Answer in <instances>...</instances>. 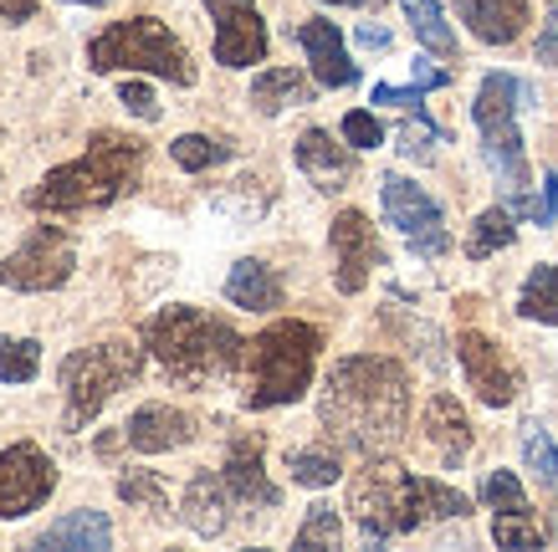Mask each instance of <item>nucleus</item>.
Listing matches in <instances>:
<instances>
[{"label": "nucleus", "mask_w": 558, "mask_h": 552, "mask_svg": "<svg viewBox=\"0 0 558 552\" xmlns=\"http://www.w3.org/2000/svg\"><path fill=\"white\" fill-rule=\"evenodd\" d=\"M523 461H527V470H538V481L554 491L558 486V445L543 436L538 425H523Z\"/></svg>", "instance_id": "obj_34"}, {"label": "nucleus", "mask_w": 558, "mask_h": 552, "mask_svg": "<svg viewBox=\"0 0 558 552\" xmlns=\"http://www.w3.org/2000/svg\"><path fill=\"white\" fill-rule=\"evenodd\" d=\"M292 159H298V169L318 184L323 195H339L343 184L354 180V169H359L354 154L343 149V144H333V134H323V128H307V134L298 138Z\"/></svg>", "instance_id": "obj_19"}, {"label": "nucleus", "mask_w": 558, "mask_h": 552, "mask_svg": "<svg viewBox=\"0 0 558 552\" xmlns=\"http://www.w3.org/2000/svg\"><path fill=\"white\" fill-rule=\"evenodd\" d=\"M36 16V0H0V21L5 26H21V21Z\"/></svg>", "instance_id": "obj_42"}, {"label": "nucleus", "mask_w": 558, "mask_h": 552, "mask_svg": "<svg viewBox=\"0 0 558 552\" xmlns=\"http://www.w3.org/2000/svg\"><path fill=\"white\" fill-rule=\"evenodd\" d=\"M288 470H292V481L298 486H333L343 476V466H339V455L333 451H292Z\"/></svg>", "instance_id": "obj_30"}, {"label": "nucleus", "mask_w": 558, "mask_h": 552, "mask_svg": "<svg viewBox=\"0 0 558 552\" xmlns=\"http://www.w3.org/2000/svg\"><path fill=\"white\" fill-rule=\"evenodd\" d=\"M349 512H354L364 542H389V537H405L425 522H451L466 517L472 502L461 496L457 486L425 481V476H410L405 466L395 461H379V455H364V470L349 486Z\"/></svg>", "instance_id": "obj_2"}, {"label": "nucleus", "mask_w": 558, "mask_h": 552, "mask_svg": "<svg viewBox=\"0 0 558 552\" xmlns=\"http://www.w3.org/2000/svg\"><path fill=\"white\" fill-rule=\"evenodd\" d=\"M446 128H436V123H430V118H421V108H415V118H405V123H400V154H405V159H430V149H436V144H446Z\"/></svg>", "instance_id": "obj_35"}, {"label": "nucleus", "mask_w": 558, "mask_h": 552, "mask_svg": "<svg viewBox=\"0 0 558 552\" xmlns=\"http://www.w3.org/2000/svg\"><path fill=\"white\" fill-rule=\"evenodd\" d=\"M36 373H41V343L0 333V384H32Z\"/></svg>", "instance_id": "obj_29"}, {"label": "nucleus", "mask_w": 558, "mask_h": 552, "mask_svg": "<svg viewBox=\"0 0 558 552\" xmlns=\"http://www.w3.org/2000/svg\"><path fill=\"white\" fill-rule=\"evenodd\" d=\"M36 548L51 552H108L113 548V527L102 512H68L62 522H51L47 532L36 537Z\"/></svg>", "instance_id": "obj_22"}, {"label": "nucleus", "mask_w": 558, "mask_h": 552, "mask_svg": "<svg viewBox=\"0 0 558 552\" xmlns=\"http://www.w3.org/2000/svg\"><path fill=\"white\" fill-rule=\"evenodd\" d=\"M298 41H303L307 62H313V77L318 87H354L359 83V68L349 62V51H343V32L333 21H303L298 26Z\"/></svg>", "instance_id": "obj_16"}, {"label": "nucleus", "mask_w": 558, "mask_h": 552, "mask_svg": "<svg viewBox=\"0 0 558 552\" xmlns=\"http://www.w3.org/2000/svg\"><path fill=\"white\" fill-rule=\"evenodd\" d=\"M318 415L343 451L359 455L395 451L410 425V373L395 358H379V353L339 358L328 368Z\"/></svg>", "instance_id": "obj_1"}, {"label": "nucleus", "mask_w": 558, "mask_h": 552, "mask_svg": "<svg viewBox=\"0 0 558 552\" xmlns=\"http://www.w3.org/2000/svg\"><path fill=\"white\" fill-rule=\"evenodd\" d=\"M231 154H236V144H231V138H210V134H180V138L170 144V159H174L180 169H190V174L226 164Z\"/></svg>", "instance_id": "obj_28"}, {"label": "nucleus", "mask_w": 558, "mask_h": 552, "mask_svg": "<svg viewBox=\"0 0 558 552\" xmlns=\"http://www.w3.org/2000/svg\"><path fill=\"white\" fill-rule=\"evenodd\" d=\"M512 241H518L512 210H508V205H492V210H482V216L472 220V235H466V256H472V261H487L492 252H508Z\"/></svg>", "instance_id": "obj_27"}, {"label": "nucleus", "mask_w": 558, "mask_h": 552, "mask_svg": "<svg viewBox=\"0 0 558 552\" xmlns=\"http://www.w3.org/2000/svg\"><path fill=\"white\" fill-rule=\"evenodd\" d=\"M144 348L159 358V368L180 384H210L226 379L246 358V343L231 322L210 318L201 307H165L144 322Z\"/></svg>", "instance_id": "obj_4"}, {"label": "nucleus", "mask_w": 558, "mask_h": 552, "mask_svg": "<svg viewBox=\"0 0 558 552\" xmlns=\"http://www.w3.org/2000/svg\"><path fill=\"white\" fill-rule=\"evenodd\" d=\"M400 11H405L410 32L421 36L425 51H436V57H457V32L446 26V11H440L436 0H400Z\"/></svg>", "instance_id": "obj_25"}, {"label": "nucleus", "mask_w": 558, "mask_h": 552, "mask_svg": "<svg viewBox=\"0 0 558 552\" xmlns=\"http://www.w3.org/2000/svg\"><path fill=\"white\" fill-rule=\"evenodd\" d=\"M119 102H123V108H129L134 118H144V123H154V118H159V102H154V93H149L144 83H123V87H119Z\"/></svg>", "instance_id": "obj_39"}, {"label": "nucleus", "mask_w": 558, "mask_h": 552, "mask_svg": "<svg viewBox=\"0 0 558 552\" xmlns=\"http://www.w3.org/2000/svg\"><path fill=\"white\" fill-rule=\"evenodd\" d=\"M318 348L323 333L313 322H271L246 343V373H252V389H246V409H277V404L303 400L307 384H313V368H318Z\"/></svg>", "instance_id": "obj_5"}, {"label": "nucleus", "mask_w": 558, "mask_h": 552, "mask_svg": "<svg viewBox=\"0 0 558 552\" xmlns=\"http://www.w3.org/2000/svg\"><path fill=\"white\" fill-rule=\"evenodd\" d=\"M323 5H379V0H323Z\"/></svg>", "instance_id": "obj_44"}, {"label": "nucleus", "mask_w": 558, "mask_h": 552, "mask_svg": "<svg viewBox=\"0 0 558 552\" xmlns=\"http://www.w3.org/2000/svg\"><path fill=\"white\" fill-rule=\"evenodd\" d=\"M57 486V466L47 451H36L32 440L5 445L0 451V522H16L51 496Z\"/></svg>", "instance_id": "obj_11"}, {"label": "nucleus", "mask_w": 558, "mask_h": 552, "mask_svg": "<svg viewBox=\"0 0 558 552\" xmlns=\"http://www.w3.org/2000/svg\"><path fill=\"white\" fill-rule=\"evenodd\" d=\"M457 358H461V368H466V384L476 389L482 404L502 409V404L518 400V368H512V358L497 348L487 333H461Z\"/></svg>", "instance_id": "obj_14"}, {"label": "nucleus", "mask_w": 558, "mask_h": 552, "mask_svg": "<svg viewBox=\"0 0 558 552\" xmlns=\"http://www.w3.org/2000/svg\"><path fill=\"white\" fill-rule=\"evenodd\" d=\"M119 496L129 506H144V512H165V506H170V491H165V481H159L154 470H129V476H119Z\"/></svg>", "instance_id": "obj_32"}, {"label": "nucleus", "mask_w": 558, "mask_h": 552, "mask_svg": "<svg viewBox=\"0 0 558 552\" xmlns=\"http://www.w3.org/2000/svg\"><path fill=\"white\" fill-rule=\"evenodd\" d=\"M138 159H144V144H138V138L102 128V134H93V144H87L83 159L51 169L47 180L26 195V205H32V210H47V216L102 210V205L119 200L123 189H134Z\"/></svg>", "instance_id": "obj_3"}, {"label": "nucleus", "mask_w": 558, "mask_h": 552, "mask_svg": "<svg viewBox=\"0 0 558 552\" xmlns=\"http://www.w3.org/2000/svg\"><path fill=\"white\" fill-rule=\"evenodd\" d=\"M425 93H430V87H421V83H410V87L379 83V87H374V102H395V108H421Z\"/></svg>", "instance_id": "obj_40"}, {"label": "nucleus", "mask_w": 558, "mask_h": 552, "mask_svg": "<svg viewBox=\"0 0 558 552\" xmlns=\"http://www.w3.org/2000/svg\"><path fill=\"white\" fill-rule=\"evenodd\" d=\"M343 144H354V149H379L385 144V128H379V118L354 108V113H343Z\"/></svg>", "instance_id": "obj_37"}, {"label": "nucleus", "mask_w": 558, "mask_h": 552, "mask_svg": "<svg viewBox=\"0 0 558 552\" xmlns=\"http://www.w3.org/2000/svg\"><path fill=\"white\" fill-rule=\"evenodd\" d=\"M298 102H313V83H307L298 68H271L252 83V108L256 113L277 118L282 108H298Z\"/></svg>", "instance_id": "obj_24"}, {"label": "nucleus", "mask_w": 558, "mask_h": 552, "mask_svg": "<svg viewBox=\"0 0 558 552\" xmlns=\"http://www.w3.org/2000/svg\"><path fill=\"white\" fill-rule=\"evenodd\" d=\"M226 297L236 302V307H252V312H271V307H282V282H277V271L267 261L246 256L226 277Z\"/></svg>", "instance_id": "obj_23"}, {"label": "nucleus", "mask_w": 558, "mask_h": 552, "mask_svg": "<svg viewBox=\"0 0 558 552\" xmlns=\"http://www.w3.org/2000/svg\"><path fill=\"white\" fill-rule=\"evenodd\" d=\"M379 205H385V220L405 235L415 256H446L451 252L446 216H440V205L425 195L421 184H410L405 174H385V180H379Z\"/></svg>", "instance_id": "obj_10"}, {"label": "nucleus", "mask_w": 558, "mask_h": 552, "mask_svg": "<svg viewBox=\"0 0 558 552\" xmlns=\"http://www.w3.org/2000/svg\"><path fill=\"white\" fill-rule=\"evenodd\" d=\"M425 440L440 451L446 466H457L461 455L472 451V419H466V409L451 394H436V400L425 404Z\"/></svg>", "instance_id": "obj_21"}, {"label": "nucleus", "mask_w": 558, "mask_h": 552, "mask_svg": "<svg viewBox=\"0 0 558 552\" xmlns=\"http://www.w3.org/2000/svg\"><path fill=\"white\" fill-rule=\"evenodd\" d=\"M523 220H533V225H554V220H558V174H554V169L543 174L538 195L523 205Z\"/></svg>", "instance_id": "obj_38"}, {"label": "nucleus", "mask_w": 558, "mask_h": 552, "mask_svg": "<svg viewBox=\"0 0 558 552\" xmlns=\"http://www.w3.org/2000/svg\"><path fill=\"white\" fill-rule=\"evenodd\" d=\"M518 312L527 322H558V261H543V267L527 271L523 292H518Z\"/></svg>", "instance_id": "obj_26"}, {"label": "nucleus", "mask_w": 558, "mask_h": 552, "mask_svg": "<svg viewBox=\"0 0 558 552\" xmlns=\"http://www.w3.org/2000/svg\"><path fill=\"white\" fill-rule=\"evenodd\" d=\"M87 68L98 72H149L165 77L174 87L195 83V62L180 47V36L165 26L159 16H134V21H113L108 32H98L87 41Z\"/></svg>", "instance_id": "obj_7"}, {"label": "nucleus", "mask_w": 558, "mask_h": 552, "mask_svg": "<svg viewBox=\"0 0 558 552\" xmlns=\"http://www.w3.org/2000/svg\"><path fill=\"white\" fill-rule=\"evenodd\" d=\"M527 98L533 93L518 77L487 72L472 102V118H476V128H482V159H487V169L502 184L512 216H523V205H527V154H523V134H518V108Z\"/></svg>", "instance_id": "obj_6"}, {"label": "nucleus", "mask_w": 558, "mask_h": 552, "mask_svg": "<svg viewBox=\"0 0 558 552\" xmlns=\"http://www.w3.org/2000/svg\"><path fill=\"white\" fill-rule=\"evenodd\" d=\"M328 241H333V261H339V267H333V282H339L343 297L364 292V282L374 277V267H389L385 241L374 235V225H369L364 210H343V216L333 220Z\"/></svg>", "instance_id": "obj_12"}, {"label": "nucleus", "mask_w": 558, "mask_h": 552, "mask_svg": "<svg viewBox=\"0 0 558 552\" xmlns=\"http://www.w3.org/2000/svg\"><path fill=\"white\" fill-rule=\"evenodd\" d=\"M144 348L129 338H108L98 348H77L62 358V394H68V430H83L87 419L119 394L129 379H138Z\"/></svg>", "instance_id": "obj_8"}, {"label": "nucleus", "mask_w": 558, "mask_h": 552, "mask_svg": "<svg viewBox=\"0 0 558 552\" xmlns=\"http://www.w3.org/2000/svg\"><path fill=\"white\" fill-rule=\"evenodd\" d=\"M231 502H236V496H231L226 476H220V470H201V476L185 486L180 517H185V527L195 537H220L231 527Z\"/></svg>", "instance_id": "obj_18"}, {"label": "nucleus", "mask_w": 558, "mask_h": 552, "mask_svg": "<svg viewBox=\"0 0 558 552\" xmlns=\"http://www.w3.org/2000/svg\"><path fill=\"white\" fill-rule=\"evenodd\" d=\"M457 11L487 47H512L527 32V0H457Z\"/></svg>", "instance_id": "obj_20"}, {"label": "nucleus", "mask_w": 558, "mask_h": 552, "mask_svg": "<svg viewBox=\"0 0 558 552\" xmlns=\"http://www.w3.org/2000/svg\"><path fill=\"white\" fill-rule=\"evenodd\" d=\"M482 502H487L492 512H533L523 496V481H518L512 470H492L487 481H482Z\"/></svg>", "instance_id": "obj_36"}, {"label": "nucleus", "mask_w": 558, "mask_h": 552, "mask_svg": "<svg viewBox=\"0 0 558 552\" xmlns=\"http://www.w3.org/2000/svg\"><path fill=\"white\" fill-rule=\"evenodd\" d=\"M339 537H343V522L333 506L328 502L307 506V522L298 527V548H339Z\"/></svg>", "instance_id": "obj_33"}, {"label": "nucleus", "mask_w": 558, "mask_h": 552, "mask_svg": "<svg viewBox=\"0 0 558 552\" xmlns=\"http://www.w3.org/2000/svg\"><path fill=\"white\" fill-rule=\"evenodd\" d=\"M554 491H558V486H554Z\"/></svg>", "instance_id": "obj_46"}, {"label": "nucleus", "mask_w": 558, "mask_h": 552, "mask_svg": "<svg viewBox=\"0 0 558 552\" xmlns=\"http://www.w3.org/2000/svg\"><path fill=\"white\" fill-rule=\"evenodd\" d=\"M538 62L543 68H558V0H548V21H543V36H538Z\"/></svg>", "instance_id": "obj_41"}, {"label": "nucleus", "mask_w": 558, "mask_h": 552, "mask_svg": "<svg viewBox=\"0 0 558 552\" xmlns=\"http://www.w3.org/2000/svg\"><path fill=\"white\" fill-rule=\"evenodd\" d=\"M216 21V62L220 68H252L267 62V21L252 0H205Z\"/></svg>", "instance_id": "obj_13"}, {"label": "nucleus", "mask_w": 558, "mask_h": 552, "mask_svg": "<svg viewBox=\"0 0 558 552\" xmlns=\"http://www.w3.org/2000/svg\"><path fill=\"white\" fill-rule=\"evenodd\" d=\"M492 542L497 548H543V527L533 512H497L492 517Z\"/></svg>", "instance_id": "obj_31"}, {"label": "nucleus", "mask_w": 558, "mask_h": 552, "mask_svg": "<svg viewBox=\"0 0 558 552\" xmlns=\"http://www.w3.org/2000/svg\"><path fill=\"white\" fill-rule=\"evenodd\" d=\"M77 267V246L72 235L57 225H36L11 256H0V286L11 292H57Z\"/></svg>", "instance_id": "obj_9"}, {"label": "nucleus", "mask_w": 558, "mask_h": 552, "mask_svg": "<svg viewBox=\"0 0 558 552\" xmlns=\"http://www.w3.org/2000/svg\"><path fill=\"white\" fill-rule=\"evenodd\" d=\"M190 436H195V419H190L185 409H170V404H144V409H134V419L123 425V440H129V451H138V455L180 451Z\"/></svg>", "instance_id": "obj_15"}, {"label": "nucleus", "mask_w": 558, "mask_h": 552, "mask_svg": "<svg viewBox=\"0 0 558 552\" xmlns=\"http://www.w3.org/2000/svg\"><path fill=\"white\" fill-rule=\"evenodd\" d=\"M77 5H108V0H77Z\"/></svg>", "instance_id": "obj_45"}, {"label": "nucleus", "mask_w": 558, "mask_h": 552, "mask_svg": "<svg viewBox=\"0 0 558 552\" xmlns=\"http://www.w3.org/2000/svg\"><path fill=\"white\" fill-rule=\"evenodd\" d=\"M389 41H395V36H389L385 26H359V47H369V51H389Z\"/></svg>", "instance_id": "obj_43"}, {"label": "nucleus", "mask_w": 558, "mask_h": 552, "mask_svg": "<svg viewBox=\"0 0 558 552\" xmlns=\"http://www.w3.org/2000/svg\"><path fill=\"white\" fill-rule=\"evenodd\" d=\"M220 476H226V486H231V496H236L241 506H277L282 502V491H277V486L267 481V470H262V440L256 436L231 440Z\"/></svg>", "instance_id": "obj_17"}]
</instances>
